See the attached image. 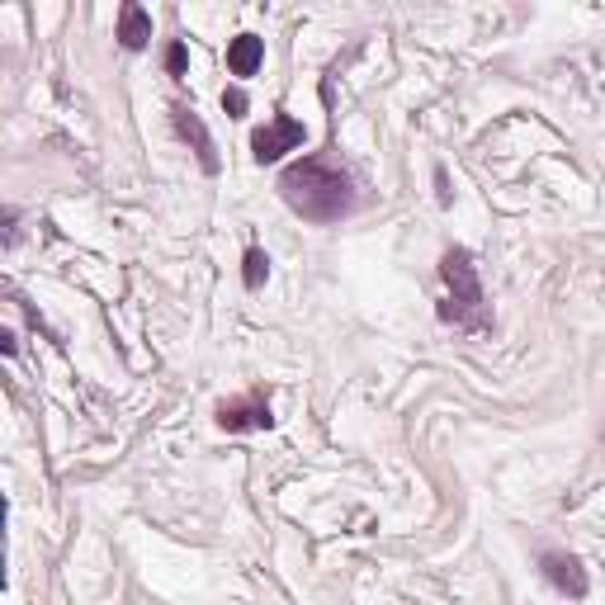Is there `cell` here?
<instances>
[{"label": "cell", "mask_w": 605, "mask_h": 605, "mask_svg": "<svg viewBox=\"0 0 605 605\" xmlns=\"http://www.w3.org/2000/svg\"><path fill=\"white\" fill-rule=\"evenodd\" d=\"M280 199L308 223H341L355 209V181L322 157H302L280 175Z\"/></svg>", "instance_id": "cell-1"}, {"label": "cell", "mask_w": 605, "mask_h": 605, "mask_svg": "<svg viewBox=\"0 0 605 605\" xmlns=\"http://www.w3.org/2000/svg\"><path fill=\"white\" fill-rule=\"evenodd\" d=\"M440 280L449 284V298L440 302V322H454L464 332H483L487 326V308H483V284H478V266L464 246H449L440 260Z\"/></svg>", "instance_id": "cell-2"}, {"label": "cell", "mask_w": 605, "mask_h": 605, "mask_svg": "<svg viewBox=\"0 0 605 605\" xmlns=\"http://www.w3.org/2000/svg\"><path fill=\"white\" fill-rule=\"evenodd\" d=\"M302 123L298 119H288V114H274L266 128H256L251 133V157L260 161V166H270V161H280L284 151H294V147H302Z\"/></svg>", "instance_id": "cell-3"}, {"label": "cell", "mask_w": 605, "mask_h": 605, "mask_svg": "<svg viewBox=\"0 0 605 605\" xmlns=\"http://www.w3.org/2000/svg\"><path fill=\"white\" fill-rule=\"evenodd\" d=\"M218 425H223V431H270L274 425L270 397L246 393V397H232V403H218Z\"/></svg>", "instance_id": "cell-4"}, {"label": "cell", "mask_w": 605, "mask_h": 605, "mask_svg": "<svg viewBox=\"0 0 605 605\" xmlns=\"http://www.w3.org/2000/svg\"><path fill=\"white\" fill-rule=\"evenodd\" d=\"M544 577L554 582L563 596H572V601H582L587 596V572H582V563H577L572 554H544Z\"/></svg>", "instance_id": "cell-5"}, {"label": "cell", "mask_w": 605, "mask_h": 605, "mask_svg": "<svg viewBox=\"0 0 605 605\" xmlns=\"http://www.w3.org/2000/svg\"><path fill=\"white\" fill-rule=\"evenodd\" d=\"M175 128H181V137H189V143H195V151H199V166L209 171V175H218V151H213V137H209V128H203V119H199L189 104H175Z\"/></svg>", "instance_id": "cell-6"}, {"label": "cell", "mask_w": 605, "mask_h": 605, "mask_svg": "<svg viewBox=\"0 0 605 605\" xmlns=\"http://www.w3.org/2000/svg\"><path fill=\"white\" fill-rule=\"evenodd\" d=\"M260 62H266V44H260L256 34H237L227 48V72L232 76H256Z\"/></svg>", "instance_id": "cell-7"}, {"label": "cell", "mask_w": 605, "mask_h": 605, "mask_svg": "<svg viewBox=\"0 0 605 605\" xmlns=\"http://www.w3.org/2000/svg\"><path fill=\"white\" fill-rule=\"evenodd\" d=\"M147 38H151V15L128 0V5L119 10V44L128 52H137V48H147Z\"/></svg>", "instance_id": "cell-8"}, {"label": "cell", "mask_w": 605, "mask_h": 605, "mask_svg": "<svg viewBox=\"0 0 605 605\" xmlns=\"http://www.w3.org/2000/svg\"><path fill=\"white\" fill-rule=\"evenodd\" d=\"M242 266H246V270H242V284H246V288H260V284L270 280V256L260 251V246H251V251H246Z\"/></svg>", "instance_id": "cell-9"}, {"label": "cell", "mask_w": 605, "mask_h": 605, "mask_svg": "<svg viewBox=\"0 0 605 605\" xmlns=\"http://www.w3.org/2000/svg\"><path fill=\"white\" fill-rule=\"evenodd\" d=\"M185 66H189L185 44H171V48H166V72H171V76H185Z\"/></svg>", "instance_id": "cell-10"}, {"label": "cell", "mask_w": 605, "mask_h": 605, "mask_svg": "<svg viewBox=\"0 0 605 605\" xmlns=\"http://www.w3.org/2000/svg\"><path fill=\"white\" fill-rule=\"evenodd\" d=\"M223 114L227 119H246V90H223Z\"/></svg>", "instance_id": "cell-11"}]
</instances>
